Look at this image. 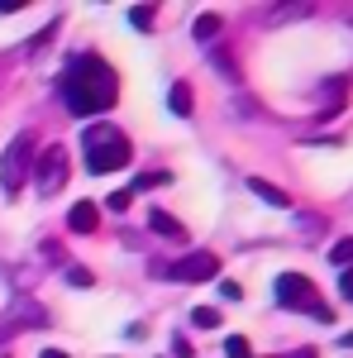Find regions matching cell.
Returning a JSON list of instances; mask_svg holds the SVG:
<instances>
[{"mask_svg": "<svg viewBox=\"0 0 353 358\" xmlns=\"http://www.w3.org/2000/svg\"><path fill=\"white\" fill-rule=\"evenodd\" d=\"M57 91H62V106L77 120H91V115H106L120 101V77H115V67L106 57L77 53L67 62V72L57 77Z\"/></svg>", "mask_w": 353, "mask_h": 358, "instance_id": "1", "label": "cell"}, {"mask_svg": "<svg viewBox=\"0 0 353 358\" xmlns=\"http://www.w3.org/2000/svg\"><path fill=\"white\" fill-rule=\"evenodd\" d=\"M82 148H86V172H96V177H106V172H120V167H129V158H134L129 138L120 134V124H110V120H96V124H86Z\"/></svg>", "mask_w": 353, "mask_h": 358, "instance_id": "2", "label": "cell"}, {"mask_svg": "<svg viewBox=\"0 0 353 358\" xmlns=\"http://www.w3.org/2000/svg\"><path fill=\"white\" fill-rule=\"evenodd\" d=\"M277 306H287V310H310L320 325L334 320V310L320 301V292L310 287V277H301V273H282L277 277Z\"/></svg>", "mask_w": 353, "mask_h": 358, "instance_id": "3", "label": "cell"}, {"mask_svg": "<svg viewBox=\"0 0 353 358\" xmlns=\"http://www.w3.org/2000/svg\"><path fill=\"white\" fill-rule=\"evenodd\" d=\"M29 167H34V134H15L10 148L0 153V187H5V196L24 192Z\"/></svg>", "mask_w": 353, "mask_h": 358, "instance_id": "4", "label": "cell"}, {"mask_svg": "<svg viewBox=\"0 0 353 358\" xmlns=\"http://www.w3.org/2000/svg\"><path fill=\"white\" fill-rule=\"evenodd\" d=\"M67 177H72V158H67V148H62V143L43 148V153L34 158V187H38L43 201L62 192V187H67Z\"/></svg>", "mask_w": 353, "mask_h": 358, "instance_id": "5", "label": "cell"}, {"mask_svg": "<svg viewBox=\"0 0 353 358\" xmlns=\"http://www.w3.org/2000/svg\"><path fill=\"white\" fill-rule=\"evenodd\" d=\"M153 277H167V282H215L219 277V258L215 253H187L177 263H153Z\"/></svg>", "mask_w": 353, "mask_h": 358, "instance_id": "6", "label": "cell"}, {"mask_svg": "<svg viewBox=\"0 0 353 358\" xmlns=\"http://www.w3.org/2000/svg\"><path fill=\"white\" fill-rule=\"evenodd\" d=\"M96 224H101V210H96L91 201H77V206L67 210V229H72V234H96Z\"/></svg>", "mask_w": 353, "mask_h": 358, "instance_id": "7", "label": "cell"}, {"mask_svg": "<svg viewBox=\"0 0 353 358\" xmlns=\"http://www.w3.org/2000/svg\"><path fill=\"white\" fill-rule=\"evenodd\" d=\"M148 229H153L158 239H187L182 220H177V215H167V210H158V206H153V215H148Z\"/></svg>", "mask_w": 353, "mask_h": 358, "instance_id": "8", "label": "cell"}, {"mask_svg": "<svg viewBox=\"0 0 353 358\" xmlns=\"http://www.w3.org/2000/svg\"><path fill=\"white\" fill-rule=\"evenodd\" d=\"M248 192L263 196V201H268V206H277V210H287V206H291V196L282 192V187H272V182H263V177H248Z\"/></svg>", "mask_w": 353, "mask_h": 358, "instance_id": "9", "label": "cell"}, {"mask_svg": "<svg viewBox=\"0 0 353 358\" xmlns=\"http://www.w3.org/2000/svg\"><path fill=\"white\" fill-rule=\"evenodd\" d=\"M219 29H224V20H219V15H196L191 38H196V43H210V38H219Z\"/></svg>", "mask_w": 353, "mask_h": 358, "instance_id": "10", "label": "cell"}, {"mask_svg": "<svg viewBox=\"0 0 353 358\" xmlns=\"http://www.w3.org/2000/svg\"><path fill=\"white\" fill-rule=\"evenodd\" d=\"M167 110L182 115V120L191 115V86L187 82H172V91H167Z\"/></svg>", "mask_w": 353, "mask_h": 358, "instance_id": "11", "label": "cell"}, {"mask_svg": "<svg viewBox=\"0 0 353 358\" xmlns=\"http://www.w3.org/2000/svg\"><path fill=\"white\" fill-rule=\"evenodd\" d=\"M191 320H196L201 330H219V310H215V306H196V310H191Z\"/></svg>", "mask_w": 353, "mask_h": 358, "instance_id": "12", "label": "cell"}, {"mask_svg": "<svg viewBox=\"0 0 353 358\" xmlns=\"http://www.w3.org/2000/svg\"><path fill=\"white\" fill-rule=\"evenodd\" d=\"M224 358H253V349H248L244 334H229V339H224Z\"/></svg>", "mask_w": 353, "mask_h": 358, "instance_id": "13", "label": "cell"}, {"mask_svg": "<svg viewBox=\"0 0 353 358\" xmlns=\"http://www.w3.org/2000/svg\"><path fill=\"white\" fill-rule=\"evenodd\" d=\"M329 263H339V268H353V239H339V244L329 248Z\"/></svg>", "mask_w": 353, "mask_h": 358, "instance_id": "14", "label": "cell"}, {"mask_svg": "<svg viewBox=\"0 0 353 358\" xmlns=\"http://www.w3.org/2000/svg\"><path fill=\"white\" fill-rule=\"evenodd\" d=\"M215 67L224 72V77H229V82H239V62H234L229 53H219V48H215Z\"/></svg>", "mask_w": 353, "mask_h": 358, "instance_id": "15", "label": "cell"}, {"mask_svg": "<svg viewBox=\"0 0 353 358\" xmlns=\"http://www.w3.org/2000/svg\"><path fill=\"white\" fill-rule=\"evenodd\" d=\"M129 201H134V192H115V196H106V210L124 215V210H129Z\"/></svg>", "mask_w": 353, "mask_h": 358, "instance_id": "16", "label": "cell"}, {"mask_svg": "<svg viewBox=\"0 0 353 358\" xmlns=\"http://www.w3.org/2000/svg\"><path fill=\"white\" fill-rule=\"evenodd\" d=\"M129 20H134V29H153V5H134Z\"/></svg>", "mask_w": 353, "mask_h": 358, "instance_id": "17", "label": "cell"}, {"mask_svg": "<svg viewBox=\"0 0 353 358\" xmlns=\"http://www.w3.org/2000/svg\"><path fill=\"white\" fill-rule=\"evenodd\" d=\"M67 282H72V287H91L96 277H91V268H67Z\"/></svg>", "mask_w": 353, "mask_h": 358, "instance_id": "18", "label": "cell"}, {"mask_svg": "<svg viewBox=\"0 0 353 358\" xmlns=\"http://www.w3.org/2000/svg\"><path fill=\"white\" fill-rule=\"evenodd\" d=\"M339 296H344V301H353V268H344V273H339Z\"/></svg>", "mask_w": 353, "mask_h": 358, "instance_id": "19", "label": "cell"}, {"mask_svg": "<svg viewBox=\"0 0 353 358\" xmlns=\"http://www.w3.org/2000/svg\"><path fill=\"white\" fill-rule=\"evenodd\" d=\"M172 354H177V358H191V354H196V349H191V339H187V334H177V339H172Z\"/></svg>", "mask_w": 353, "mask_h": 358, "instance_id": "20", "label": "cell"}, {"mask_svg": "<svg viewBox=\"0 0 353 358\" xmlns=\"http://www.w3.org/2000/svg\"><path fill=\"white\" fill-rule=\"evenodd\" d=\"M15 334H20V325H15L10 315H0V344H5V339H15Z\"/></svg>", "mask_w": 353, "mask_h": 358, "instance_id": "21", "label": "cell"}, {"mask_svg": "<svg viewBox=\"0 0 353 358\" xmlns=\"http://www.w3.org/2000/svg\"><path fill=\"white\" fill-rule=\"evenodd\" d=\"M219 292H224V301H239V296H244V287H239V282H219Z\"/></svg>", "mask_w": 353, "mask_h": 358, "instance_id": "22", "label": "cell"}, {"mask_svg": "<svg viewBox=\"0 0 353 358\" xmlns=\"http://www.w3.org/2000/svg\"><path fill=\"white\" fill-rule=\"evenodd\" d=\"M15 10H24V0H0V15H15Z\"/></svg>", "mask_w": 353, "mask_h": 358, "instance_id": "23", "label": "cell"}, {"mask_svg": "<svg viewBox=\"0 0 353 358\" xmlns=\"http://www.w3.org/2000/svg\"><path fill=\"white\" fill-rule=\"evenodd\" d=\"M277 358H320L315 349H296V354H277Z\"/></svg>", "mask_w": 353, "mask_h": 358, "instance_id": "24", "label": "cell"}, {"mask_svg": "<svg viewBox=\"0 0 353 358\" xmlns=\"http://www.w3.org/2000/svg\"><path fill=\"white\" fill-rule=\"evenodd\" d=\"M38 358H72V354H62V349H38Z\"/></svg>", "mask_w": 353, "mask_h": 358, "instance_id": "25", "label": "cell"}, {"mask_svg": "<svg viewBox=\"0 0 353 358\" xmlns=\"http://www.w3.org/2000/svg\"><path fill=\"white\" fill-rule=\"evenodd\" d=\"M344 344H349V349H353V330H349V334H344Z\"/></svg>", "mask_w": 353, "mask_h": 358, "instance_id": "26", "label": "cell"}]
</instances>
